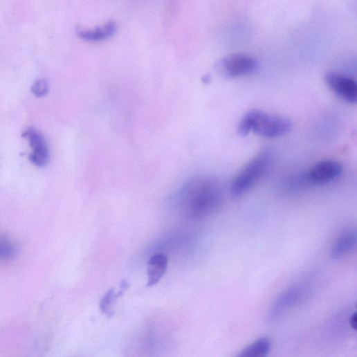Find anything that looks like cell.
Returning a JSON list of instances; mask_svg holds the SVG:
<instances>
[{
  "label": "cell",
  "instance_id": "obj_1",
  "mask_svg": "<svg viewBox=\"0 0 357 357\" xmlns=\"http://www.w3.org/2000/svg\"><path fill=\"white\" fill-rule=\"evenodd\" d=\"M181 209L196 219H204L217 211L223 194L219 183L210 176H196L178 193Z\"/></svg>",
  "mask_w": 357,
  "mask_h": 357
},
{
  "label": "cell",
  "instance_id": "obj_2",
  "mask_svg": "<svg viewBox=\"0 0 357 357\" xmlns=\"http://www.w3.org/2000/svg\"><path fill=\"white\" fill-rule=\"evenodd\" d=\"M291 128V122L284 117L251 110L241 120L237 131L241 136L253 133L266 138H276L288 134Z\"/></svg>",
  "mask_w": 357,
  "mask_h": 357
},
{
  "label": "cell",
  "instance_id": "obj_3",
  "mask_svg": "<svg viewBox=\"0 0 357 357\" xmlns=\"http://www.w3.org/2000/svg\"><path fill=\"white\" fill-rule=\"evenodd\" d=\"M273 154L269 151L258 154L251 159L237 174L231 185V194L238 198L248 192L260 180L269 169Z\"/></svg>",
  "mask_w": 357,
  "mask_h": 357
},
{
  "label": "cell",
  "instance_id": "obj_4",
  "mask_svg": "<svg viewBox=\"0 0 357 357\" xmlns=\"http://www.w3.org/2000/svg\"><path fill=\"white\" fill-rule=\"evenodd\" d=\"M219 67L226 76L239 77L252 74L257 68V62L247 55L232 54L224 57L221 61Z\"/></svg>",
  "mask_w": 357,
  "mask_h": 357
},
{
  "label": "cell",
  "instance_id": "obj_5",
  "mask_svg": "<svg viewBox=\"0 0 357 357\" xmlns=\"http://www.w3.org/2000/svg\"><path fill=\"white\" fill-rule=\"evenodd\" d=\"M342 165L334 160H324L313 166L306 174L309 183L316 186L325 185L337 180L342 174Z\"/></svg>",
  "mask_w": 357,
  "mask_h": 357
},
{
  "label": "cell",
  "instance_id": "obj_6",
  "mask_svg": "<svg viewBox=\"0 0 357 357\" xmlns=\"http://www.w3.org/2000/svg\"><path fill=\"white\" fill-rule=\"evenodd\" d=\"M325 80L328 86L338 97L349 104L356 103L357 84L353 78L330 71L325 75Z\"/></svg>",
  "mask_w": 357,
  "mask_h": 357
},
{
  "label": "cell",
  "instance_id": "obj_7",
  "mask_svg": "<svg viewBox=\"0 0 357 357\" xmlns=\"http://www.w3.org/2000/svg\"><path fill=\"white\" fill-rule=\"evenodd\" d=\"M31 147L30 161L39 167H45L50 158L49 149L44 136L36 129L29 128L23 134Z\"/></svg>",
  "mask_w": 357,
  "mask_h": 357
},
{
  "label": "cell",
  "instance_id": "obj_8",
  "mask_svg": "<svg viewBox=\"0 0 357 357\" xmlns=\"http://www.w3.org/2000/svg\"><path fill=\"white\" fill-rule=\"evenodd\" d=\"M301 295L302 291L298 287L290 288L284 292L273 304L268 316L269 320L273 322L280 318L298 302Z\"/></svg>",
  "mask_w": 357,
  "mask_h": 357
},
{
  "label": "cell",
  "instance_id": "obj_9",
  "mask_svg": "<svg viewBox=\"0 0 357 357\" xmlns=\"http://www.w3.org/2000/svg\"><path fill=\"white\" fill-rule=\"evenodd\" d=\"M118 25L114 21H109L94 29H79L77 35L80 39L88 42H102L115 35L118 31Z\"/></svg>",
  "mask_w": 357,
  "mask_h": 357
},
{
  "label": "cell",
  "instance_id": "obj_10",
  "mask_svg": "<svg viewBox=\"0 0 357 357\" xmlns=\"http://www.w3.org/2000/svg\"><path fill=\"white\" fill-rule=\"evenodd\" d=\"M168 266L167 256L163 253H155L147 264V287L156 285L165 275Z\"/></svg>",
  "mask_w": 357,
  "mask_h": 357
},
{
  "label": "cell",
  "instance_id": "obj_11",
  "mask_svg": "<svg viewBox=\"0 0 357 357\" xmlns=\"http://www.w3.org/2000/svg\"><path fill=\"white\" fill-rule=\"evenodd\" d=\"M357 235L354 230L343 232L334 242L330 256L333 260H339L353 250L356 246Z\"/></svg>",
  "mask_w": 357,
  "mask_h": 357
},
{
  "label": "cell",
  "instance_id": "obj_12",
  "mask_svg": "<svg viewBox=\"0 0 357 357\" xmlns=\"http://www.w3.org/2000/svg\"><path fill=\"white\" fill-rule=\"evenodd\" d=\"M129 284L127 281H122L120 285V290L116 293L113 289L107 292L100 301V308L102 313L108 318H111L115 315L114 305L124 292L128 289Z\"/></svg>",
  "mask_w": 357,
  "mask_h": 357
},
{
  "label": "cell",
  "instance_id": "obj_13",
  "mask_svg": "<svg viewBox=\"0 0 357 357\" xmlns=\"http://www.w3.org/2000/svg\"><path fill=\"white\" fill-rule=\"evenodd\" d=\"M272 347L271 341L267 338H261L245 347L239 357H263L269 354Z\"/></svg>",
  "mask_w": 357,
  "mask_h": 357
},
{
  "label": "cell",
  "instance_id": "obj_14",
  "mask_svg": "<svg viewBox=\"0 0 357 357\" xmlns=\"http://www.w3.org/2000/svg\"><path fill=\"white\" fill-rule=\"evenodd\" d=\"M17 253L16 246L10 240L0 238V260H7L14 257Z\"/></svg>",
  "mask_w": 357,
  "mask_h": 357
},
{
  "label": "cell",
  "instance_id": "obj_15",
  "mask_svg": "<svg viewBox=\"0 0 357 357\" xmlns=\"http://www.w3.org/2000/svg\"><path fill=\"white\" fill-rule=\"evenodd\" d=\"M32 93L38 98H44L48 93V84L45 79H39L36 80L32 85Z\"/></svg>",
  "mask_w": 357,
  "mask_h": 357
},
{
  "label": "cell",
  "instance_id": "obj_16",
  "mask_svg": "<svg viewBox=\"0 0 357 357\" xmlns=\"http://www.w3.org/2000/svg\"><path fill=\"white\" fill-rule=\"evenodd\" d=\"M349 324L352 329H356V313H354L349 318Z\"/></svg>",
  "mask_w": 357,
  "mask_h": 357
}]
</instances>
